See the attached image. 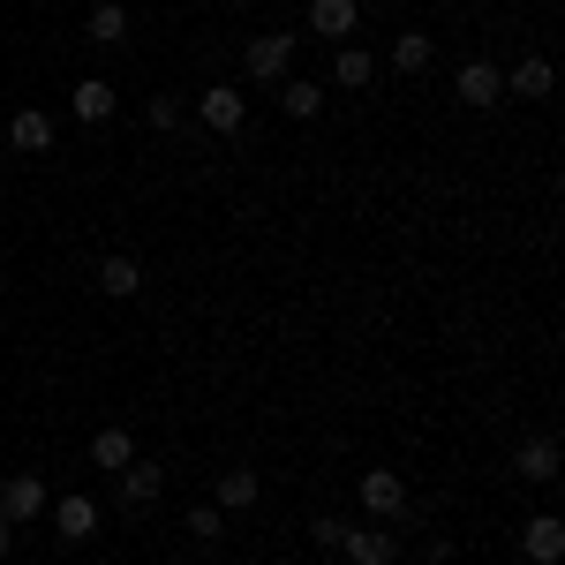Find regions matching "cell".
Wrapping results in <instances>:
<instances>
[{"mask_svg": "<svg viewBox=\"0 0 565 565\" xmlns=\"http://www.w3.org/2000/svg\"><path fill=\"white\" fill-rule=\"evenodd\" d=\"M521 551H527V565H558L565 558V521H558V513L521 521Z\"/></svg>", "mask_w": 565, "mask_h": 565, "instance_id": "obj_7", "label": "cell"}, {"mask_svg": "<svg viewBox=\"0 0 565 565\" xmlns=\"http://www.w3.org/2000/svg\"><path fill=\"white\" fill-rule=\"evenodd\" d=\"M340 535H348V527L332 521V513H324V521H309V543H317V551H340Z\"/></svg>", "mask_w": 565, "mask_h": 565, "instance_id": "obj_24", "label": "cell"}, {"mask_svg": "<svg viewBox=\"0 0 565 565\" xmlns=\"http://www.w3.org/2000/svg\"><path fill=\"white\" fill-rule=\"evenodd\" d=\"M53 535H61V543H90V535H98V505H90L84 490L53 498Z\"/></svg>", "mask_w": 565, "mask_h": 565, "instance_id": "obj_9", "label": "cell"}, {"mask_svg": "<svg viewBox=\"0 0 565 565\" xmlns=\"http://www.w3.org/2000/svg\"><path fill=\"white\" fill-rule=\"evenodd\" d=\"M354 23H362L354 0H309V31L324 45H354Z\"/></svg>", "mask_w": 565, "mask_h": 565, "instance_id": "obj_6", "label": "cell"}, {"mask_svg": "<svg viewBox=\"0 0 565 565\" xmlns=\"http://www.w3.org/2000/svg\"><path fill=\"white\" fill-rule=\"evenodd\" d=\"M257 498H264L257 468H218V513H249Z\"/></svg>", "mask_w": 565, "mask_h": 565, "instance_id": "obj_16", "label": "cell"}, {"mask_svg": "<svg viewBox=\"0 0 565 565\" xmlns=\"http://www.w3.org/2000/svg\"><path fill=\"white\" fill-rule=\"evenodd\" d=\"M196 121L212 136H242V121H249V98L234 84H212V90H196Z\"/></svg>", "mask_w": 565, "mask_h": 565, "instance_id": "obj_2", "label": "cell"}, {"mask_svg": "<svg viewBox=\"0 0 565 565\" xmlns=\"http://www.w3.org/2000/svg\"><path fill=\"white\" fill-rule=\"evenodd\" d=\"M340 551H348V565H392L399 558V535L392 527H348Z\"/></svg>", "mask_w": 565, "mask_h": 565, "instance_id": "obj_11", "label": "cell"}, {"mask_svg": "<svg viewBox=\"0 0 565 565\" xmlns=\"http://www.w3.org/2000/svg\"><path fill=\"white\" fill-rule=\"evenodd\" d=\"M430 61H437V39H430V31H399V45H392V68H399V76H423Z\"/></svg>", "mask_w": 565, "mask_h": 565, "instance_id": "obj_21", "label": "cell"}, {"mask_svg": "<svg viewBox=\"0 0 565 565\" xmlns=\"http://www.w3.org/2000/svg\"><path fill=\"white\" fill-rule=\"evenodd\" d=\"M242 68H249V84H287L295 76V31H264V39L242 45Z\"/></svg>", "mask_w": 565, "mask_h": 565, "instance_id": "obj_1", "label": "cell"}, {"mask_svg": "<svg viewBox=\"0 0 565 565\" xmlns=\"http://www.w3.org/2000/svg\"><path fill=\"white\" fill-rule=\"evenodd\" d=\"M0 271H8V249H0Z\"/></svg>", "mask_w": 565, "mask_h": 565, "instance_id": "obj_26", "label": "cell"}, {"mask_svg": "<svg viewBox=\"0 0 565 565\" xmlns=\"http://www.w3.org/2000/svg\"><path fill=\"white\" fill-rule=\"evenodd\" d=\"M505 84L521 90V98H551V84H558V68H551V61H543V53H521V61H513V76H505Z\"/></svg>", "mask_w": 565, "mask_h": 565, "instance_id": "obj_18", "label": "cell"}, {"mask_svg": "<svg viewBox=\"0 0 565 565\" xmlns=\"http://www.w3.org/2000/svg\"><path fill=\"white\" fill-rule=\"evenodd\" d=\"M167 565H189V558H167Z\"/></svg>", "mask_w": 565, "mask_h": 565, "instance_id": "obj_27", "label": "cell"}, {"mask_svg": "<svg viewBox=\"0 0 565 565\" xmlns=\"http://www.w3.org/2000/svg\"><path fill=\"white\" fill-rule=\"evenodd\" d=\"M8 543H15V527H8V513H0V558H8Z\"/></svg>", "mask_w": 565, "mask_h": 565, "instance_id": "obj_25", "label": "cell"}, {"mask_svg": "<svg viewBox=\"0 0 565 565\" xmlns=\"http://www.w3.org/2000/svg\"><path fill=\"white\" fill-rule=\"evenodd\" d=\"M498 90H505V68H490V61H468L460 68V106H498Z\"/></svg>", "mask_w": 565, "mask_h": 565, "instance_id": "obj_15", "label": "cell"}, {"mask_svg": "<svg viewBox=\"0 0 565 565\" xmlns=\"http://www.w3.org/2000/svg\"><path fill=\"white\" fill-rule=\"evenodd\" d=\"M189 535H196V543H218V535H226V513H218V505H196V513H189Z\"/></svg>", "mask_w": 565, "mask_h": 565, "instance_id": "obj_23", "label": "cell"}, {"mask_svg": "<svg viewBox=\"0 0 565 565\" xmlns=\"http://www.w3.org/2000/svg\"><path fill=\"white\" fill-rule=\"evenodd\" d=\"M84 31H90V45H121L129 39V8H121V0H90Z\"/></svg>", "mask_w": 565, "mask_h": 565, "instance_id": "obj_17", "label": "cell"}, {"mask_svg": "<svg viewBox=\"0 0 565 565\" xmlns=\"http://www.w3.org/2000/svg\"><path fill=\"white\" fill-rule=\"evenodd\" d=\"M8 143H15L23 159H45V151L61 143V129H53V114H45V106H23V114L8 121Z\"/></svg>", "mask_w": 565, "mask_h": 565, "instance_id": "obj_5", "label": "cell"}, {"mask_svg": "<svg viewBox=\"0 0 565 565\" xmlns=\"http://www.w3.org/2000/svg\"><path fill=\"white\" fill-rule=\"evenodd\" d=\"M513 468H521V482H535V490H551V482H558V437H521Z\"/></svg>", "mask_w": 565, "mask_h": 565, "instance_id": "obj_12", "label": "cell"}, {"mask_svg": "<svg viewBox=\"0 0 565 565\" xmlns=\"http://www.w3.org/2000/svg\"><path fill=\"white\" fill-rule=\"evenodd\" d=\"M362 513H370V521H399V513H407L399 468H370V476H362Z\"/></svg>", "mask_w": 565, "mask_h": 565, "instance_id": "obj_4", "label": "cell"}, {"mask_svg": "<svg viewBox=\"0 0 565 565\" xmlns=\"http://www.w3.org/2000/svg\"><path fill=\"white\" fill-rule=\"evenodd\" d=\"M279 114H287V121H317V114H324V84L287 76V84H279Z\"/></svg>", "mask_w": 565, "mask_h": 565, "instance_id": "obj_19", "label": "cell"}, {"mask_svg": "<svg viewBox=\"0 0 565 565\" xmlns=\"http://www.w3.org/2000/svg\"><path fill=\"white\" fill-rule=\"evenodd\" d=\"M45 505H53V490H45L39 476H31V468H23V476H8L0 482V513H8V527H31L45 513Z\"/></svg>", "mask_w": 565, "mask_h": 565, "instance_id": "obj_3", "label": "cell"}, {"mask_svg": "<svg viewBox=\"0 0 565 565\" xmlns=\"http://www.w3.org/2000/svg\"><path fill=\"white\" fill-rule=\"evenodd\" d=\"M332 76H340V90H370L377 84V53L370 45H332Z\"/></svg>", "mask_w": 565, "mask_h": 565, "instance_id": "obj_14", "label": "cell"}, {"mask_svg": "<svg viewBox=\"0 0 565 565\" xmlns=\"http://www.w3.org/2000/svg\"><path fill=\"white\" fill-rule=\"evenodd\" d=\"M181 114H189V106H181L174 90H159V98L143 106V121H151V129H159V136H167V129H181Z\"/></svg>", "mask_w": 565, "mask_h": 565, "instance_id": "obj_22", "label": "cell"}, {"mask_svg": "<svg viewBox=\"0 0 565 565\" xmlns=\"http://www.w3.org/2000/svg\"><path fill=\"white\" fill-rule=\"evenodd\" d=\"M114 106H121V98H114V84H106V76H84V84L68 90V114H76L84 129H106V121H114Z\"/></svg>", "mask_w": 565, "mask_h": 565, "instance_id": "obj_8", "label": "cell"}, {"mask_svg": "<svg viewBox=\"0 0 565 565\" xmlns=\"http://www.w3.org/2000/svg\"><path fill=\"white\" fill-rule=\"evenodd\" d=\"M98 295H106V302H136V295H143V264L136 257H98Z\"/></svg>", "mask_w": 565, "mask_h": 565, "instance_id": "obj_13", "label": "cell"}, {"mask_svg": "<svg viewBox=\"0 0 565 565\" xmlns=\"http://www.w3.org/2000/svg\"><path fill=\"white\" fill-rule=\"evenodd\" d=\"M129 460H136V437H129V430H98V437H90V468H106V476H121Z\"/></svg>", "mask_w": 565, "mask_h": 565, "instance_id": "obj_20", "label": "cell"}, {"mask_svg": "<svg viewBox=\"0 0 565 565\" xmlns=\"http://www.w3.org/2000/svg\"><path fill=\"white\" fill-rule=\"evenodd\" d=\"M121 505H129V513H143V505H159V490H167V468H159V460H129V468H121Z\"/></svg>", "mask_w": 565, "mask_h": 565, "instance_id": "obj_10", "label": "cell"}]
</instances>
